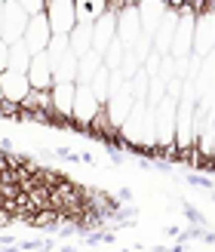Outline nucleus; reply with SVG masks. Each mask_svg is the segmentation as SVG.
I'll list each match as a JSON object with an SVG mask.
<instances>
[{
    "label": "nucleus",
    "instance_id": "obj_1",
    "mask_svg": "<svg viewBox=\"0 0 215 252\" xmlns=\"http://www.w3.org/2000/svg\"><path fill=\"white\" fill-rule=\"evenodd\" d=\"M117 138H123L129 148H142V151H157V138H154V111L148 108V102H135L129 117L123 120Z\"/></svg>",
    "mask_w": 215,
    "mask_h": 252
},
{
    "label": "nucleus",
    "instance_id": "obj_2",
    "mask_svg": "<svg viewBox=\"0 0 215 252\" xmlns=\"http://www.w3.org/2000/svg\"><path fill=\"white\" fill-rule=\"evenodd\" d=\"M175 108H179V98L172 95H163V102L154 111V138H157V148L163 151L166 157L175 154Z\"/></svg>",
    "mask_w": 215,
    "mask_h": 252
},
{
    "label": "nucleus",
    "instance_id": "obj_3",
    "mask_svg": "<svg viewBox=\"0 0 215 252\" xmlns=\"http://www.w3.org/2000/svg\"><path fill=\"white\" fill-rule=\"evenodd\" d=\"M194 56L206 59L215 53V0H206L194 19Z\"/></svg>",
    "mask_w": 215,
    "mask_h": 252
},
{
    "label": "nucleus",
    "instance_id": "obj_4",
    "mask_svg": "<svg viewBox=\"0 0 215 252\" xmlns=\"http://www.w3.org/2000/svg\"><path fill=\"white\" fill-rule=\"evenodd\" d=\"M49 40H53V28H49V19L46 12H37V16L28 19V28L22 34V43L28 46V53L37 56V53H46Z\"/></svg>",
    "mask_w": 215,
    "mask_h": 252
},
{
    "label": "nucleus",
    "instance_id": "obj_5",
    "mask_svg": "<svg viewBox=\"0 0 215 252\" xmlns=\"http://www.w3.org/2000/svg\"><path fill=\"white\" fill-rule=\"evenodd\" d=\"M46 19L53 34H71L74 25H77V16H74V0H46Z\"/></svg>",
    "mask_w": 215,
    "mask_h": 252
},
{
    "label": "nucleus",
    "instance_id": "obj_6",
    "mask_svg": "<svg viewBox=\"0 0 215 252\" xmlns=\"http://www.w3.org/2000/svg\"><path fill=\"white\" fill-rule=\"evenodd\" d=\"M28 19L31 16L16 3V0H3V31H0V40H6V43L22 40L25 28H28Z\"/></svg>",
    "mask_w": 215,
    "mask_h": 252
},
{
    "label": "nucleus",
    "instance_id": "obj_7",
    "mask_svg": "<svg viewBox=\"0 0 215 252\" xmlns=\"http://www.w3.org/2000/svg\"><path fill=\"white\" fill-rule=\"evenodd\" d=\"M98 108H102V105L95 102V95H92L90 86H80L77 83V93H74V108H71V123L80 126V129H90V123L98 114Z\"/></svg>",
    "mask_w": 215,
    "mask_h": 252
},
{
    "label": "nucleus",
    "instance_id": "obj_8",
    "mask_svg": "<svg viewBox=\"0 0 215 252\" xmlns=\"http://www.w3.org/2000/svg\"><path fill=\"white\" fill-rule=\"evenodd\" d=\"M74 93H77V83H53L49 86V95H53V120L56 123H71Z\"/></svg>",
    "mask_w": 215,
    "mask_h": 252
},
{
    "label": "nucleus",
    "instance_id": "obj_9",
    "mask_svg": "<svg viewBox=\"0 0 215 252\" xmlns=\"http://www.w3.org/2000/svg\"><path fill=\"white\" fill-rule=\"evenodd\" d=\"M0 90H3V102L9 105H22V98L31 93V83H28V74H19V71H3L0 74Z\"/></svg>",
    "mask_w": 215,
    "mask_h": 252
},
{
    "label": "nucleus",
    "instance_id": "obj_10",
    "mask_svg": "<svg viewBox=\"0 0 215 252\" xmlns=\"http://www.w3.org/2000/svg\"><path fill=\"white\" fill-rule=\"evenodd\" d=\"M169 3L166 0H138V22H142V34L154 37V31L160 28L163 16H166Z\"/></svg>",
    "mask_w": 215,
    "mask_h": 252
},
{
    "label": "nucleus",
    "instance_id": "obj_11",
    "mask_svg": "<svg viewBox=\"0 0 215 252\" xmlns=\"http://www.w3.org/2000/svg\"><path fill=\"white\" fill-rule=\"evenodd\" d=\"M114 37H117V12L108 9L105 16H98L92 22V49L95 53H105Z\"/></svg>",
    "mask_w": 215,
    "mask_h": 252
},
{
    "label": "nucleus",
    "instance_id": "obj_12",
    "mask_svg": "<svg viewBox=\"0 0 215 252\" xmlns=\"http://www.w3.org/2000/svg\"><path fill=\"white\" fill-rule=\"evenodd\" d=\"M28 83L31 90H49L56 80H53V65H49V56L46 53H37L31 56V65H28Z\"/></svg>",
    "mask_w": 215,
    "mask_h": 252
},
{
    "label": "nucleus",
    "instance_id": "obj_13",
    "mask_svg": "<svg viewBox=\"0 0 215 252\" xmlns=\"http://www.w3.org/2000/svg\"><path fill=\"white\" fill-rule=\"evenodd\" d=\"M108 12V0H74V16L77 25H92L98 16Z\"/></svg>",
    "mask_w": 215,
    "mask_h": 252
},
{
    "label": "nucleus",
    "instance_id": "obj_14",
    "mask_svg": "<svg viewBox=\"0 0 215 252\" xmlns=\"http://www.w3.org/2000/svg\"><path fill=\"white\" fill-rule=\"evenodd\" d=\"M19 111H40V114L53 117V95H49V90H31L28 95L22 98ZM56 123V120H53Z\"/></svg>",
    "mask_w": 215,
    "mask_h": 252
},
{
    "label": "nucleus",
    "instance_id": "obj_15",
    "mask_svg": "<svg viewBox=\"0 0 215 252\" xmlns=\"http://www.w3.org/2000/svg\"><path fill=\"white\" fill-rule=\"evenodd\" d=\"M68 46L74 56H86L92 49V25H74V31L68 34Z\"/></svg>",
    "mask_w": 215,
    "mask_h": 252
},
{
    "label": "nucleus",
    "instance_id": "obj_16",
    "mask_svg": "<svg viewBox=\"0 0 215 252\" xmlns=\"http://www.w3.org/2000/svg\"><path fill=\"white\" fill-rule=\"evenodd\" d=\"M105 62H102V53H95V49H90L86 56H80L77 59V80L74 83H80V86H86L92 77H95V71L102 68Z\"/></svg>",
    "mask_w": 215,
    "mask_h": 252
},
{
    "label": "nucleus",
    "instance_id": "obj_17",
    "mask_svg": "<svg viewBox=\"0 0 215 252\" xmlns=\"http://www.w3.org/2000/svg\"><path fill=\"white\" fill-rule=\"evenodd\" d=\"M86 86H90V90H92L95 102H98V105H105V102H108V95H111V71H108V68L102 65V68L95 71V77H92L90 83H86Z\"/></svg>",
    "mask_w": 215,
    "mask_h": 252
},
{
    "label": "nucleus",
    "instance_id": "obj_18",
    "mask_svg": "<svg viewBox=\"0 0 215 252\" xmlns=\"http://www.w3.org/2000/svg\"><path fill=\"white\" fill-rule=\"evenodd\" d=\"M28 65H31L28 46H25L22 40L9 43V65H6V71H19V74H25V71H28Z\"/></svg>",
    "mask_w": 215,
    "mask_h": 252
},
{
    "label": "nucleus",
    "instance_id": "obj_19",
    "mask_svg": "<svg viewBox=\"0 0 215 252\" xmlns=\"http://www.w3.org/2000/svg\"><path fill=\"white\" fill-rule=\"evenodd\" d=\"M123 56H126V46H123L120 37H114V40L108 43V49L102 53L105 68H108V71H117V68H120V62H123Z\"/></svg>",
    "mask_w": 215,
    "mask_h": 252
},
{
    "label": "nucleus",
    "instance_id": "obj_20",
    "mask_svg": "<svg viewBox=\"0 0 215 252\" xmlns=\"http://www.w3.org/2000/svg\"><path fill=\"white\" fill-rule=\"evenodd\" d=\"M148 86H151V77H148L142 68H138L135 77H129V93H132L135 102H145V98H148Z\"/></svg>",
    "mask_w": 215,
    "mask_h": 252
},
{
    "label": "nucleus",
    "instance_id": "obj_21",
    "mask_svg": "<svg viewBox=\"0 0 215 252\" xmlns=\"http://www.w3.org/2000/svg\"><path fill=\"white\" fill-rule=\"evenodd\" d=\"M138 68H142V62H138V56L132 53V49H126V56H123V62H120V74H123V77L126 80H129V77H135V74H138Z\"/></svg>",
    "mask_w": 215,
    "mask_h": 252
},
{
    "label": "nucleus",
    "instance_id": "obj_22",
    "mask_svg": "<svg viewBox=\"0 0 215 252\" xmlns=\"http://www.w3.org/2000/svg\"><path fill=\"white\" fill-rule=\"evenodd\" d=\"M160 59H163L160 53H151V56L142 62V71L148 74V77H157V74H160Z\"/></svg>",
    "mask_w": 215,
    "mask_h": 252
},
{
    "label": "nucleus",
    "instance_id": "obj_23",
    "mask_svg": "<svg viewBox=\"0 0 215 252\" xmlns=\"http://www.w3.org/2000/svg\"><path fill=\"white\" fill-rule=\"evenodd\" d=\"M6 65H9V43L0 40V74L6 71Z\"/></svg>",
    "mask_w": 215,
    "mask_h": 252
},
{
    "label": "nucleus",
    "instance_id": "obj_24",
    "mask_svg": "<svg viewBox=\"0 0 215 252\" xmlns=\"http://www.w3.org/2000/svg\"><path fill=\"white\" fill-rule=\"evenodd\" d=\"M0 31H3V0H0Z\"/></svg>",
    "mask_w": 215,
    "mask_h": 252
},
{
    "label": "nucleus",
    "instance_id": "obj_25",
    "mask_svg": "<svg viewBox=\"0 0 215 252\" xmlns=\"http://www.w3.org/2000/svg\"><path fill=\"white\" fill-rule=\"evenodd\" d=\"M0 105H3V90H0Z\"/></svg>",
    "mask_w": 215,
    "mask_h": 252
}]
</instances>
